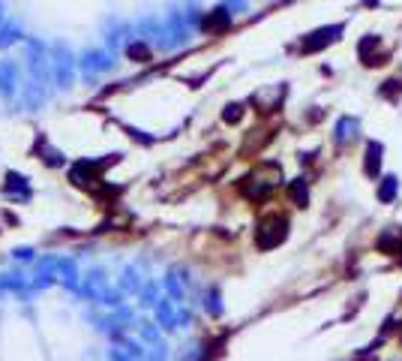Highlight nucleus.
<instances>
[{"mask_svg":"<svg viewBox=\"0 0 402 361\" xmlns=\"http://www.w3.org/2000/svg\"><path fill=\"white\" fill-rule=\"evenodd\" d=\"M381 169V144L378 142H369L367 144V175L376 178Z\"/></svg>","mask_w":402,"mask_h":361,"instance_id":"obj_1","label":"nucleus"},{"mask_svg":"<svg viewBox=\"0 0 402 361\" xmlns=\"http://www.w3.org/2000/svg\"><path fill=\"white\" fill-rule=\"evenodd\" d=\"M394 193H396V178H385V184H381V190H378V199L381 202H390Z\"/></svg>","mask_w":402,"mask_h":361,"instance_id":"obj_2","label":"nucleus"}]
</instances>
